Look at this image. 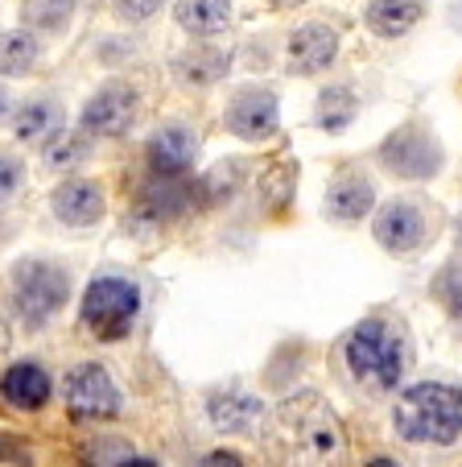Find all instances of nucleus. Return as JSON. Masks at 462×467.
<instances>
[{"label": "nucleus", "instance_id": "nucleus-1", "mask_svg": "<svg viewBox=\"0 0 462 467\" xmlns=\"http://www.w3.org/2000/svg\"><path fill=\"white\" fill-rule=\"evenodd\" d=\"M393 426L413 447H454L462 439V389L421 380L396 397Z\"/></svg>", "mask_w": 462, "mask_h": 467}, {"label": "nucleus", "instance_id": "nucleus-2", "mask_svg": "<svg viewBox=\"0 0 462 467\" xmlns=\"http://www.w3.org/2000/svg\"><path fill=\"white\" fill-rule=\"evenodd\" d=\"M343 360L359 385L375 389V393H393L409 368V344L384 318H364L343 344Z\"/></svg>", "mask_w": 462, "mask_h": 467}, {"label": "nucleus", "instance_id": "nucleus-3", "mask_svg": "<svg viewBox=\"0 0 462 467\" xmlns=\"http://www.w3.org/2000/svg\"><path fill=\"white\" fill-rule=\"evenodd\" d=\"M79 318L96 339L104 344H116L124 339L137 327L140 318V290L128 282V277H116V274H104L87 285L83 294V306H79Z\"/></svg>", "mask_w": 462, "mask_h": 467}, {"label": "nucleus", "instance_id": "nucleus-4", "mask_svg": "<svg viewBox=\"0 0 462 467\" xmlns=\"http://www.w3.org/2000/svg\"><path fill=\"white\" fill-rule=\"evenodd\" d=\"M380 161L388 174L409 178V182H426V178H434L437 170H442L446 153L434 132L417 129V124H405V129H396L393 137L380 145Z\"/></svg>", "mask_w": 462, "mask_h": 467}, {"label": "nucleus", "instance_id": "nucleus-5", "mask_svg": "<svg viewBox=\"0 0 462 467\" xmlns=\"http://www.w3.org/2000/svg\"><path fill=\"white\" fill-rule=\"evenodd\" d=\"M70 294V277L50 261H21L17 277H13V298H17L21 315L29 323H46L62 310Z\"/></svg>", "mask_w": 462, "mask_h": 467}, {"label": "nucleus", "instance_id": "nucleus-6", "mask_svg": "<svg viewBox=\"0 0 462 467\" xmlns=\"http://www.w3.org/2000/svg\"><path fill=\"white\" fill-rule=\"evenodd\" d=\"M67 406L75 418H116L120 414V389L108 377L104 364H75L67 372Z\"/></svg>", "mask_w": 462, "mask_h": 467}, {"label": "nucleus", "instance_id": "nucleus-7", "mask_svg": "<svg viewBox=\"0 0 462 467\" xmlns=\"http://www.w3.org/2000/svg\"><path fill=\"white\" fill-rule=\"evenodd\" d=\"M140 112V96L128 83H104L83 108V129L91 137H124Z\"/></svg>", "mask_w": 462, "mask_h": 467}, {"label": "nucleus", "instance_id": "nucleus-8", "mask_svg": "<svg viewBox=\"0 0 462 467\" xmlns=\"http://www.w3.org/2000/svg\"><path fill=\"white\" fill-rule=\"evenodd\" d=\"M281 129V104L269 88H240L227 104V132L240 141H269Z\"/></svg>", "mask_w": 462, "mask_h": 467}, {"label": "nucleus", "instance_id": "nucleus-9", "mask_svg": "<svg viewBox=\"0 0 462 467\" xmlns=\"http://www.w3.org/2000/svg\"><path fill=\"white\" fill-rule=\"evenodd\" d=\"M426 232H429V223H426V215H421V207L405 203V199L380 207V215H375V223H372L375 244L393 256H405V253H413V248H421L426 244Z\"/></svg>", "mask_w": 462, "mask_h": 467}, {"label": "nucleus", "instance_id": "nucleus-10", "mask_svg": "<svg viewBox=\"0 0 462 467\" xmlns=\"http://www.w3.org/2000/svg\"><path fill=\"white\" fill-rule=\"evenodd\" d=\"M285 54H289V71L310 79V75L326 71L334 62V54H339V29L326 26V21H310V26L289 34Z\"/></svg>", "mask_w": 462, "mask_h": 467}, {"label": "nucleus", "instance_id": "nucleus-11", "mask_svg": "<svg viewBox=\"0 0 462 467\" xmlns=\"http://www.w3.org/2000/svg\"><path fill=\"white\" fill-rule=\"evenodd\" d=\"M50 212L58 215L67 228H91V223L104 220L108 203H104L99 182H87V178H67V182L50 194Z\"/></svg>", "mask_w": 462, "mask_h": 467}, {"label": "nucleus", "instance_id": "nucleus-12", "mask_svg": "<svg viewBox=\"0 0 462 467\" xmlns=\"http://www.w3.org/2000/svg\"><path fill=\"white\" fill-rule=\"evenodd\" d=\"M207 414L215 431L223 434H256V426L264 422V401L244 389H219V393H210Z\"/></svg>", "mask_w": 462, "mask_h": 467}, {"label": "nucleus", "instance_id": "nucleus-13", "mask_svg": "<svg viewBox=\"0 0 462 467\" xmlns=\"http://www.w3.org/2000/svg\"><path fill=\"white\" fill-rule=\"evenodd\" d=\"M186 203L190 186L182 182V174H153V182H145L137 199V223H169Z\"/></svg>", "mask_w": 462, "mask_h": 467}, {"label": "nucleus", "instance_id": "nucleus-14", "mask_svg": "<svg viewBox=\"0 0 462 467\" xmlns=\"http://www.w3.org/2000/svg\"><path fill=\"white\" fill-rule=\"evenodd\" d=\"M194 150H199V141H194V132L186 124H166V129L153 132L145 153L153 174H186L194 161Z\"/></svg>", "mask_w": 462, "mask_h": 467}, {"label": "nucleus", "instance_id": "nucleus-15", "mask_svg": "<svg viewBox=\"0 0 462 467\" xmlns=\"http://www.w3.org/2000/svg\"><path fill=\"white\" fill-rule=\"evenodd\" d=\"M0 393L13 410H42L50 401V377H46L42 364L21 360L0 377Z\"/></svg>", "mask_w": 462, "mask_h": 467}, {"label": "nucleus", "instance_id": "nucleus-16", "mask_svg": "<svg viewBox=\"0 0 462 467\" xmlns=\"http://www.w3.org/2000/svg\"><path fill=\"white\" fill-rule=\"evenodd\" d=\"M227 71H231V54L219 50V46H190V50H182L174 58V75L186 88H210Z\"/></svg>", "mask_w": 462, "mask_h": 467}, {"label": "nucleus", "instance_id": "nucleus-17", "mask_svg": "<svg viewBox=\"0 0 462 467\" xmlns=\"http://www.w3.org/2000/svg\"><path fill=\"white\" fill-rule=\"evenodd\" d=\"M372 207H375V191H372L367 178L347 174V178H339V182L326 191V215L339 220V223H359Z\"/></svg>", "mask_w": 462, "mask_h": 467}, {"label": "nucleus", "instance_id": "nucleus-18", "mask_svg": "<svg viewBox=\"0 0 462 467\" xmlns=\"http://www.w3.org/2000/svg\"><path fill=\"white\" fill-rule=\"evenodd\" d=\"M426 17V0H372L367 5V29L380 37H401Z\"/></svg>", "mask_w": 462, "mask_h": 467}, {"label": "nucleus", "instance_id": "nucleus-19", "mask_svg": "<svg viewBox=\"0 0 462 467\" xmlns=\"http://www.w3.org/2000/svg\"><path fill=\"white\" fill-rule=\"evenodd\" d=\"M174 17L186 34H199V37L223 34L231 26V0H178Z\"/></svg>", "mask_w": 462, "mask_h": 467}, {"label": "nucleus", "instance_id": "nucleus-20", "mask_svg": "<svg viewBox=\"0 0 462 467\" xmlns=\"http://www.w3.org/2000/svg\"><path fill=\"white\" fill-rule=\"evenodd\" d=\"M42 158L50 170H79L91 158V132H75V129H54L42 145Z\"/></svg>", "mask_w": 462, "mask_h": 467}, {"label": "nucleus", "instance_id": "nucleus-21", "mask_svg": "<svg viewBox=\"0 0 462 467\" xmlns=\"http://www.w3.org/2000/svg\"><path fill=\"white\" fill-rule=\"evenodd\" d=\"M42 58V46L29 29H9V34H0V75L5 79H21L29 75Z\"/></svg>", "mask_w": 462, "mask_h": 467}, {"label": "nucleus", "instance_id": "nucleus-22", "mask_svg": "<svg viewBox=\"0 0 462 467\" xmlns=\"http://www.w3.org/2000/svg\"><path fill=\"white\" fill-rule=\"evenodd\" d=\"M54 129H62V108L50 96H37L13 116V132L17 141H46Z\"/></svg>", "mask_w": 462, "mask_h": 467}, {"label": "nucleus", "instance_id": "nucleus-23", "mask_svg": "<svg viewBox=\"0 0 462 467\" xmlns=\"http://www.w3.org/2000/svg\"><path fill=\"white\" fill-rule=\"evenodd\" d=\"M21 17L34 34H62L75 17V0H26Z\"/></svg>", "mask_w": 462, "mask_h": 467}, {"label": "nucleus", "instance_id": "nucleus-24", "mask_svg": "<svg viewBox=\"0 0 462 467\" xmlns=\"http://www.w3.org/2000/svg\"><path fill=\"white\" fill-rule=\"evenodd\" d=\"M355 112H359V99L351 88H326L323 96H318V124H323L326 132H343L355 120Z\"/></svg>", "mask_w": 462, "mask_h": 467}, {"label": "nucleus", "instance_id": "nucleus-25", "mask_svg": "<svg viewBox=\"0 0 462 467\" xmlns=\"http://www.w3.org/2000/svg\"><path fill=\"white\" fill-rule=\"evenodd\" d=\"M161 5H166V0H112V13L124 26H140V21H149Z\"/></svg>", "mask_w": 462, "mask_h": 467}, {"label": "nucleus", "instance_id": "nucleus-26", "mask_svg": "<svg viewBox=\"0 0 462 467\" xmlns=\"http://www.w3.org/2000/svg\"><path fill=\"white\" fill-rule=\"evenodd\" d=\"M437 294L446 298V306H450V315L462 323V265H450L442 274V282H437Z\"/></svg>", "mask_w": 462, "mask_h": 467}, {"label": "nucleus", "instance_id": "nucleus-27", "mask_svg": "<svg viewBox=\"0 0 462 467\" xmlns=\"http://www.w3.org/2000/svg\"><path fill=\"white\" fill-rule=\"evenodd\" d=\"M21 182H26V170H21V161L13 158V153H0V203H9L13 194L21 191Z\"/></svg>", "mask_w": 462, "mask_h": 467}, {"label": "nucleus", "instance_id": "nucleus-28", "mask_svg": "<svg viewBox=\"0 0 462 467\" xmlns=\"http://www.w3.org/2000/svg\"><path fill=\"white\" fill-rule=\"evenodd\" d=\"M202 463H240V455H227V451H215V455H207Z\"/></svg>", "mask_w": 462, "mask_h": 467}, {"label": "nucleus", "instance_id": "nucleus-29", "mask_svg": "<svg viewBox=\"0 0 462 467\" xmlns=\"http://www.w3.org/2000/svg\"><path fill=\"white\" fill-rule=\"evenodd\" d=\"M13 112V96H9V91H5V88H0V120H5V116H9Z\"/></svg>", "mask_w": 462, "mask_h": 467}, {"label": "nucleus", "instance_id": "nucleus-30", "mask_svg": "<svg viewBox=\"0 0 462 467\" xmlns=\"http://www.w3.org/2000/svg\"><path fill=\"white\" fill-rule=\"evenodd\" d=\"M272 5H305V0H272Z\"/></svg>", "mask_w": 462, "mask_h": 467}, {"label": "nucleus", "instance_id": "nucleus-31", "mask_svg": "<svg viewBox=\"0 0 462 467\" xmlns=\"http://www.w3.org/2000/svg\"><path fill=\"white\" fill-rule=\"evenodd\" d=\"M458 240H462V220H458Z\"/></svg>", "mask_w": 462, "mask_h": 467}]
</instances>
